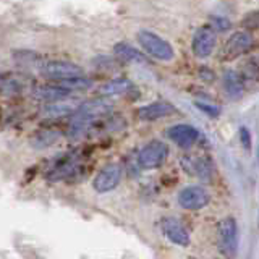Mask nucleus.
Segmentation results:
<instances>
[{"label":"nucleus","mask_w":259,"mask_h":259,"mask_svg":"<svg viewBox=\"0 0 259 259\" xmlns=\"http://www.w3.org/2000/svg\"><path fill=\"white\" fill-rule=\"evenodd\" d=\"M219 245L225 256L237 254L238 249V229L233 217H225L219 222Z\"/></svg>","instance_id":"4"},{"label":"nucleus","mask_w":259,"mask_h":259,"mask_svg":"<svg viewBox=\"0 0 259 259\" xmlns=\"http://www.w3.org/2000/svg\"><path fill=\"white\" fill-rule=\"evenodd\" d=\"M210 201V196L206 188H202L199 185L186 186L180 193H178V204L183 209L188 210H199L206 207Z\"/></svg>","instance_id":"5"},{"label":"nucleus","mask_w":259,"mask_h":259,"mask_svg":"<svg viewBox=\"0 0 259 259\" xmlns=\"http://www.w3.org/2000/svg\"><path fill=\"white\" fill-rule=\"evenodd\" d=\"M215 29L212 26H202L196 32H194L193 37V52L198 59H206L210 54H212L214 47H215Z\"/></svg>","instance_id":"6"},{"label":"nucleus","mask_w":259,"mask_h":259,"mask_svg":"<svg viewBox=\"0 0 259 259\" xmlns=\"http://www.w3.org/2000/svg\"><path fill=\"white\" fill-rule=\"evenodd\" d=\"M113 52L121 59L123 62H128V63H148V59H146V55L141 54L138 49H135L133 46H130L126 42H118L113 47Z\"/></svg>","instance_id":"14"},{"label":"nucleus","mask_w":259,"mask_h":259,"mask_svg":"<svg viewBox=\"0 0 259 259\" xmlns=\"http://www.w3.org/2000/svg\"><path fill=\"white\" fill-rule=\"evenodd\" d=\"M167 136L170 141H174L177 146H180V148H190V146H193L198 141L199 132L191 125L178 123L167 130Z\"/></svg>","instance_id":"9"},{"label":"nucleus","mask_w":259,"mask_h":259,"mask_svg":"<svg viewBox=\"0 0 259 259\" xmlns=\"http://www.w3.org/2000/svg\"><path fill=\"white\" fill-rule=\"evenodd\" d=\"M212 28H217L219 31H227L230 28V21L227 18H221V16H215L214 18V26Z\"/></svg>","instance_id":"25"},{"label":"nucleus","mask_w":259,"mask_h":259,"mask_svg":"<svg viewBox=\"0 0 259 259\" xmlns=\"http://www.w3.org/2000/svg\"><path fill=\"white\" fill-rule=\"evenodd\" d=\"M254 39L249 34L248 31H238L233 32V34L227 39V42L224 44L222 51H221V60L224 62H232L237 57L246 54L251 47H253Z\"/></svg>","instance_id":"3"},{"label":"nucleus","mask_w":259,"mask_h":259,"mask_svg":"<svg viewBox=\"0 0 259 259\" xmlns=\"http://www.w3.org/2000/svg\"><path fill=\"white\" fill-rule=\"evenodd\" d=\"M78 110V101H68L67 97L60 101H54L46 107V115L49 117H63Z\"/></svg>","instance_id":"16"},{"label":"nucleus","mask_w":259,"mask_h":259,"mask_svg":"<svg viewBox=\"0 0 259 259\" xmlns=\"http://www.w3.org/2000/svg\"><path fill=\"white\" fill-rule=\"evenodd\" d=\"M224 88L227 96L230 97L232 101H237L245 93V81H243V75L237 71H227L224 75Z\"/></svg>","instance_id":"13"},{"label":"nucleus","mask_w":259,"mask_h":259,"mask_svg":"<svg viewBox=\"0 0 259 259\" xmlns=\"http://www.w3.org/2000/svg\"><path fill=\"white\" fill-rule=\"evenodd\" d=\"M112 110V102L105 97H97V99H91L83 102L76 110V115L86 117L89 120H97L104 115H107Z\"/></svg>","instance_id":"10"},{"label":"nucleus","mask_w":259,"mask_h":259,"mask_svg":"<svg viewBox=\"0 0 259 259\" xmlns=\"http://www.w3.org/2000/svg\"><path fill=\"white\" fill-rule=\"evenodd\" d=\"M76 167H78L76 159L68 156V159H63L59 165L54 167L51 170V174H49V178H51V180H62V178L68 177L70 174L76 172Z\"/></svg>","instance_id":"18"},{"label":"nucleus","mask_w":259,"mask_h":259,"mask_svg":"<svg viewBox=\"0 0 259 259\" xmlns=\"http://www.w3.org/2000/svg\"><path fill=\"white\" fill-rule=\"evenodd\" d=\"M44 73H46L47 76H51V78L65 79V78L83 75V70H81V67H78L76 63L63 62V60H54V62L46 63Z\"/></svg>","instance_id":"11"},{"label":"nucleus","mask_w":259,"mask_h":259,"mask_svg":"<svg viewBox=\"0 0 259 259\" xmlns=\"http://www.w3.org/2000/svg\"><path fill=\"white\" fill-rule=\"evenodd\" d=\"M120 178H121V167L118 164H109L102 170H99V174L96 175L93 182V188L97 193L112 191L113 188H117Z\"/></svg>","instance_id":"7"},{"label":"nucleus","mask_w":259,"mask_h":259,"mask_svg":"<svg viewBox=\"0 0 259 259\" xmlns=\"http://www.w3.org/2000/svg\"><path fill=\"white\" fill-rule=\"evenodd\" d=\"M57 138H59V132L47 130V132H40L34 140H32V144H34V148H47V146L52 144Z\"/></svg>","instance_id":"21"},{"label":"nucleus","mask_w":259,"mask_h":259,"mask_svg":"<svg viewBox=\"0 0 259 259\" xmlns=\"http://www.w3.org/2000/svg\"><path fill=\"white\" fill-rule=\"evenodd\" d=\"M132 89H135L132 81L126 78H118V79L109 81L107 84H104L99 89V93L102 96H117V94H126L132 91Z\"/></svg>","instance_id":"17"},{"label":"nucleus","mask_w":259,"mask_h":259,"mask_svg":"<svg viewBox=\"0 0 259 259\" xmlns=\"http://www.w3.org/2000/svg\"><path fill=\"white\" fill-rule=\"evenodd\" d=\"M194 105H196V107H198L201 112H204L206 115H209L210 118H217V117L222 113L221 107H219V105H215V104H207V102H201V101H198V102H194Z\"/></svg>","instance_id":"23"},{"label":"nucleus","mask_w":259,"mask_h":259,"mask_svg":"<svg viewBox=\"0 0 259 259\" xmlns=\"http://www.w3.org/2000/svg\"><path fill=\"white\" fill-rule=\"evenodd\" d=\"M138 42L141 44L146 54L151 55L152 59H156V60L170 62L175 57L174 47L170 46L165 39H162L160 36L154 34L151 31L143 29L138 32Z\"/></svg>","instance_id":"1"},{"label":"nucleus","mask_w":259,"mask_h":259,"mask_svg":"<svg viewBox=\"0 0 259 259\" xmlns=\"http://www.w3.org/2000/svg\"><path fill=\"white\" fill-rule=\"evenodd\" d=\"M91 84H93V83H91V79L84 78L83 75L60 79V86L70 89V91H83V89L91 88Z\"/></svg>","instance_id":"19"},{"label":"nucleus","mask_w":259,"mask_h":259,"mask_svg":"<svg viewBox=\"0 0 259 259\" xmlns=\"http://www.w3.org/2000/svg\"><path fill=\"white\" fill-rule=\"evenodd\" d=\"M241 26L245 28L246 31H256V29H259V10L245 15V18L241 20Z\"/></svg>","instance_id":"22"},{"label":"nucleus","mask_w":259,"mask_h":259,"mask_svg":"<svg viewBox=\"0 0 259 259\" xmlns=\"http://www.w3.org/2000/svg\"><path fill=\"white\" fill-rule=\"evenodd\" d=\"M243 78L259 81V59L251 57V59L243 65Z\"/></svg>","instance_id":"20"},{"label":"nucleus","mask_w":259,"mask_h":259,"mask_svg":"<svg viewBox=\"0 0 259 259\" xmlns=\"http://www.w3.org/2000/svg\"><path fill=\"white\" fill-rule=\"evenodd\" d=\"M168 157V146L165 143H162L159 140L151 141L149 144H146L144 148L138 154V164L141 168L152 170L160 167Z\"/></svg>","instance_id":"2"},{"label":"nucleus","mask_w":259,"mask_h":259,"mask_svg":"<svg viewBox=\"0 0 259 259\" xmlns=\"http://www.w3.org/2000/svg\"><path fill=\"white\" fill-rule=\"evenodd\" d=\"M160 229H162V233L165 235V238L168 241H172V243H175V245L183 246V248L190 245V241H191L190 233L178 219H174V217L162 219Z\"/></svg>","instance_id":"8"},{"label":"nucleus","mask_w":259,"mask_h":259,"mask_svg":"<svg viewBox=\"0 0 259 259\" xmlns=\"http://www.w3.org/2000/svg\"><path fill=\"white\" fill-rule=\"evenodd\" d=\"M240 143L245 149H251V133L246 126H240Z\"/></svg>","instance_id":"24"},{"label":"nucleus","mask_w":259,"mask_h":259,"mask_svg":"<svg viewBox=\"0 0 259 259\" xmlns=\"http://www.w3.org/2000/svg\"><path fill=\"white\" fill-rule=\"evenodd\" d=\"M199 76H201V79H204L206 83H212V81L215 79L214 73L210 71V70H207V68H201V71H199Z\"/></svg>","instance_id":"26"},{"label":"nucleus","mask_w":259,"mask_h":259,"mask_svg":"<svg viewBox=\"0 0 259 259\" xmlns=\"http://www.w3.org/2000/svg\"><path fill=\"white\" fill-rule=\"evenodd\" d=\"M175 112L174 105L164 102V101H156L148 105H143L141 109H138V118L144 121H152L157 118H164L167 115H172Z\"/></svg>","instance_id":"12"},{"label":"nucleus","mask_w":259,"mask_h":259,"mask_svg":"<svg viewBox=\"0 0 259 259\" xmlns=\"http://www.w3.org/2000/svg\"><path fill=\"white\" fill-rule=\"evenodd\" d=\"M70 89L59 86H40L34 91V97L40 101H47V102H54V101H60L68 97Z\"/></svg>","instance_id":"15"}]
</instances>
